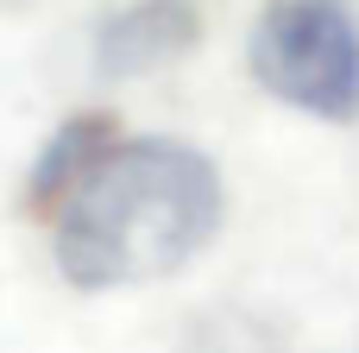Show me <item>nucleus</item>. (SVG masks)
<instances>
[{
	"label": "nucleus",
	"instance_id": "nucleus-2",
	"mask_svg": "<svg viewBox=\"0 0 359 353\" xmlns=\"http://www.w3.org/2000/svg\"><path fill=\"white\" fill-rule=\"evenodd\" d=\"M246 63L265 95L297 114L359 120V13L353 0H271L246 38Z\"/></svg>",
	"mask_w": 359,
	"mask_h": 353
},
{
	"label": "nucleus",
	"instance_id": "nucleus-3",
	"mask_svg": "<svg viewBox=\"0 0 359 353\" xmlns=\"http://www.w3.org/2000/svg\"><path fill=\"white\" fill-rule=\"evenodd\" d=\"M196 38H202L196 0H126L95 32V69L114 82H133V76L177 63L183 51H196Z\"/></svg>",
	"mask_w": 359,
	"mask_h": 353
},
{
	"label": "nucleus",
	"instance_id": "nucleus-4",
	"mask_svg": "<svg viewBox=\"0 0 359 353\" xmlns=\"http://www.w3.org/2000/svg\"><path fill=\"white\" fill-rule=\"evenodd\" d=\"M120 120L114 114H76V120H63L44 145H38V158H32V171H25V215L32 221H57L88 183H95V171L120 152Z\"/></svg>",
	"mask_w": 359,
	"mask_h": 353
},
{
	"label": "nucleus",
	"instance_id": "nucleus-1",
	"mask_svg": "<svg viewBox=\"0 0 359 353\" xmlns=\"http://www.w3.org/2000/svg\"><path fill=\"white\" fill-rule=\"evenodd\" d=\"M221 171L183 139H120L95 183L50 221L57 272L76 291H120L183 272L221 227Z\"/></svg>",
	"mask_w": 359,
	"mask_h": 353
}]
</instances>
